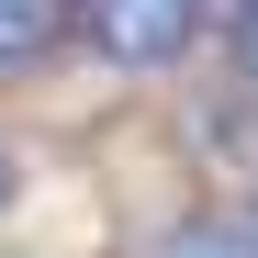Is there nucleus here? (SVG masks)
<instances>
[{
	"mask_svg": "<svg viewBox=\"0 0 258 258\" xmlns=\"http://www.w3.org/2000/svg\"><path fill=\"white\" fill-rule=\"evenodd\" d=\"M68 23H79V45H90L101 68H123V79H168V68L191 56L202 0H68Z\"/></svg>",
	"mask_w": 258,
	"mask_h": 258,
	"instance_id": "nucleus-1",
	"label": "nucleus"
},
{
	"mask_svg": "<svg viewBox=\"0 0 258 258\" xmlns=\"http://www.w3.org/2000/svg\"><path fill=\"white\" fill-rule=\"evenodd\" d=\"M68 0H0V79H34L56 45H68Z\"/></svg>",
	"mask_w": 258,
	"mask_h": 258,
	"instance_id": "nucleus-2",
	"label": "nucleus"
},
{
	"mask_svg": "<svg viewBox=\"0 0 258 258\" xmlns=\"http://www.w3.org/2000/svg\"><path fill=\"white\" fill-rule=\"evenodd\" d=\"M135 258H258V213H180V225H157Z\"/></svg>",
	"mask_w": 258,
	"mask_h": 258,
	"instance_id": "nucleus-3",
	"label": "nucleus"
},
{
	"mask_svg": "<svg viewBox=\"0 0 258 258\" xmlns=\"http://www.w3.org/2000/svg\"><path fill=\"white\" fill-rule=\"evenodd\" d=\"M236 79L258 90V12H236Z\"/></svg>",
	"mask_w": 258,
	"mask_h": 258,
	"instance_id": "nucleus-4",
	"label": "nucleus"
},
{
	"mask_svg": "<svg viewBox=\"0 0 258 258\" xmlns=\"http://www.w3.org/2000/svg\"><path fill=\"white\" fill-rule=\"evenodd\" d=\"M12 202H23V146L0 135V213H12Z\"/></svg>",
	"mask_w": 258,
	"mask_h": 258,
	"instance_id": "nucleus-5",
	"label": "nucleus"
},
{
	"mask_svg": "<svg viewBox=\"0 0 258 258\" xmlns=\"http://www.w3.org/2000/svg\"><path fill=\"white\" fill-rule=\"evenodd\" d=\"M225 12H258V0H225Z\"/></svg>",
	"mask_w": 258,
	"mask_h": 258,
	"instance_id": "nucleus-6",
	"label": "nucleus"
}]
</instances>
